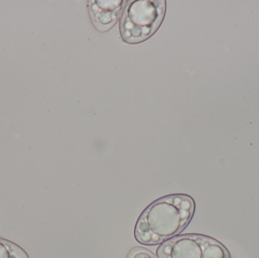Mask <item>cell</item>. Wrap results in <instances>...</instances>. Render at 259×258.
I'll return each instance as SVG.
<instances>
[{"mask_svg": "<svg viewBox=\"0 0 259 258\" xmlns=\"http://www.w3.org/2000/svg\"><path fill=\"white\" fill-rule=\"evenodd\" d=\"M194 210V201L188 195L163 197L142 214L136 226V239L144 245L161 243L181 233L191 221Z\"/></svg>", "mask_w": 259, "mask_h": 258, "instance_id": "6da1fadb", "label": "cell"}, {"mask_svg": "<svg viewBox=\"0 0 259 258\" xmlns=\"http://www.w3.org/2000/svg\"><path fill=\"white\" fill-rule=\"evenodd\" d=\"M166 12L164 0L131 1L120 22V33L124 42L138 44L153 36L162 24Z\"/></svg>", "mask_w": 259, "mask_h": 258, "instance_id": "7a4b0ae2", "label": "cell"}, {"mask_svg": "<svg viewBox=\"0 0 259 258\" xmlns=\"http://www.w3.org/2000/svg\"><path fill=\"white\" fill-rule=\"evenodd\" d=\"M160 258H230L227 248L212 238L185 235L167 241L158 250Z\"/></svg>", "mask_w": 259, "mask_h": 258, "instance_id": "3957f363", "label": "cell"}, {"mask_svg": "<svg viewBox=\"0 0 259 258\" xmlns=\"http://www.w3.org/2000/svg\"><path fill=\"white\" fill-rule=\"evenodd\" d=\"M127 1H90V15L93 24L102 33L109 31L115 26L122 13L123 6Z\"/></svg>", "mask_w": 259, "mask_h": 258, "instance_id": "277c9868", "label": "cell"}, {"mask_svg": "<svg viewBox=\"0 0 259 258\" xmlns=\"http://www.w3.org/2000/svg\"><path fill=\"white\" fill-rule=\"evenodd\" d=\"M0 258H29L27 253L16 244L0 239Z\"/></svg>", "mask_w": 259, "mask_h": 258, "instance_id": "5b68a950", "label": "cell"}, {"mask_svg": "<svg viewBox=\"0 0 259 258\" xmlns=\"http://www.w3.org/2000/svg\"><path fill=\"white\" fill-rule=\"evenodd\" d=\"M127 258H156L150 251L141 248H135L130 251Z\"/></svg>", "mask_w": 259, "mask_h": 258, "instance_id": "8992f818", "label": "cell"}]
</instances>
